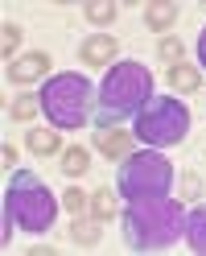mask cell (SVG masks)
Segmentation results:
<instances>
[{
  "instance_id": "obj_13",
  "label": "cell",
  "mask_w": 206,
  "mask_h": 256,
  "mask_svg": "<svg viewBox=\"0 0 206 256\" xmlns=\"http://www.w3.org/2000/svg\"><path fill=\"white\" fill-rule=\"evenodd\" d=\"M25 145H29V153H37V157H54L58 153V128H29Z\"/></svg>"
},
{
  "instance_id": "obj_19",
  "label": "cell",
  "mask_w": 206,
  "mask_h": 256,
  "mask_svg": "<svg viewBox=\"0 0 206 256\" xmlns=\"http://www.w3.org/2000/svg\"><path fill=\"white\" fill-rule=\"evenodd\" d=\"M62 206H66L70 215H83L87 206H91V194H87V190H78V186L70 182L66 190H62Z\"/></svg>"
},
{
  "instance_id": "obj_6",
  "label": "cell",
  "mask_w": 206,
  "mask_h": 256,
  "mask_svg": "<svg viewBox=\"0 0 206 256\" xmlns=\"http://www.w3.org/2000/svg\"><path fill=\"white\" fill-rule=\"evenodd\" d=\"M132 132L145 140L149 149H169V145H182L190 136V108L173 95H153V100L136 112V124Z\"/></svg>"
},
{
  "instance_id": "obj_3",
  "label": "cell",
  "mask_w": 206,
  "mask_h": 256,
  "mask_svg": "<svg viewBox=\"0 0 206 256\" xmlns=\"http://www.w3.org/2000/svg\"><path fill=\"white\" fill-rule=\"evenodd\" d=\"M54 215H58V198L50 194L33 170H17L4 186V219L21 232H33V236H45L54 228Z\"/></svg>"
},
{
  "instance_id": "obj_2",
  "label": "cell",
  "mask_w": 206,
  "mask_h": 256,
  "mask_svg": "<svg viewBox=\"0 0 206 256\" xmlns=\"http://www.w3.org/2000/svg\"><path fill=\"white\" fill-rule=\"evenodd\" d=\"M153 100V70L145 62H116L107 66L99 91H95V128H120L136 120V112Z\"/></svg>"
},
{
  "instance_id": "obj_18",
  "label": "cell",
  "mask_w": 206,
  "mask_h": 256,
  "mask_svg": "<svg viewBox=\"0 0 206 256\" xmlns=\"http://www.w3.org/2000/svg\"><path fill=\"white\" fill-rule=\"evenodd\" d=\"M37 108H41L37 95H17V100H12V108H8V116L17 120V124H29V120L37 116Z\"/></svg>"
},
{
  "instance_id": "obj_5",
  "label": "cell",
  "mask_w": 206,
  "mask_h": 256,
  "mask_svg": "<svg viewBox=\"0 0 206 256\" xmlns=\"http://www.w3.org/2000/svg\"><path fill=\"white\" fill-rule=\"evenodd\" d=\"M173 190V166L165 162L161 149H140L128 153L120 162L116 174V194L124 202H140V198H161Z\"/></svg>"
},
{
  "instance_id": "obj_15",
  "label": "cell",
  "mask_w": 206,
  "mask_h": 256,
  "mask_svg": "<svg viewBox=\"0 0 206 256\" xmlns=\"http://www.w3.org/2000/svg\"><path fill=\"white\" fill-rule=\"evenodd\" d=\"M70 240L78 248H95L99 244V219H83V215H74V223H70Z\"/></svg>"
},
{
  "instance_id": "obj_7",
  "label": "cell",
  "mask_w": 206,
  "mask_h": 256,
  "mask_svg": "<svg viewBox=\"0 0 206 256\" xmlns=\"http://www.w3.org/2000/svg\"><path fill=\"white\" fill-rule=\"evenodd\" d=\"M132 128H95V149H99L107 162H124L132 153Z\"/></svg>"
},
{
  "instance_id": "obj_23",
  "label": "cell",
  "mask_w": 206,
  "mask_h": 256,
  "mask_svg": "<svg viewBox=\"0 0 206 256\" xmlns=\"http://www.w3.org/2000/svg\"><path fill=\"white\" fill-rule=\"evenodd\" d=\"M0 162H4V170H8L12 162H17V149H12V145H4V149H0Z\"/></svg>"
},
{
  "instance_id": "obj_10",
  "label": "cell",
  "mask_w": 206,
  "mask_h": 256,
  "mask_svg": "<svg viewBox=\"0 0 206 256\" xmlns=\"http://www.w3.org/2000/svg\"><path fill=\"white\" fill-rule=\"evenodd\" d=\"M186 244H190V252L206 256V202L186 211Z\"/></svg>"
},
{
  "instance_id": "obj_16",
  "label": "cell",
  "mask_w": 206,
  "mask_h": 256,
  "mask_svg": "<svg viewBox=\"0 0 206 256\" xmlns=\"http://www.w3.org/2000/svg\"><path fill=\"white\" fill-rule=\"evenodd\" d=\"M116 12H120V4H112V0H91V4L83 8V17H87L91 25H99V29H103V25H112V21H116Z\"/></svg>"
},
{
  "instance_id": "obj_17",
  "label": "cell",
  "mask_w": 206,
  "mask_h": 256,
  "mask_svg": "<svg viewBox=\"0 0 206 256\" xmlns=\"http://www.w3.org/2000/svg\"><path fill=\"white\" fill-rule=\"evenodd\" d=\"M91 215L95 219H99V223H107V219H112L116 215V194H112V190H91Z\"/></svg>"
},
{
  "instance_id": "obj_12",
  "label": "cell",
  "mask_w": 206,
  "mask_h": 256,
  "mask_svg": "<svg viewBox=\"0 0 206 256\" xmlns=\"http://www.w3.org/2000/svg\"><path fill=\"white\" fill-rule=\"evenodd\" d=\"M169 87L194 95V91H202V70L190 66V62H178V66H169Z\"/></svg>"
},
{
  "instance_id": "obj_21",
  "label": "cell",
  "mask_w": 206,
  "mask_h": 256,
  "mask_svg": "<svg viewBox=\"0 0 206 256\" xmlns=\"http://www.w3.org/2000/svg\"><path fill=\"white\" fill-rule=\"evenodd\" d=\"M17 46H21V25H8V21H4V62H12Z\"/></svg>"
},
{
  "instance_id": "obj_8",
  "label": "cell",
  "mask_w": 206,
  "mask_h": 256,
  "mask_svg": "<svg viewBox=\"0 0 206 256\" xmlns=\"http://www.w3.org/2000/svg\"><path fill=\"white\" fill-rule=\"evenodd\" d=\"M45 70H50V54L45 50H29V54L8 62V83H37Z\"/></svg>"
},
{
  "instance_id": "obj_22",
  "label": "cell",
  "mask_w": 206,
  "mask_h": 256,
  "mask_svg": "<svg viewBox=\"0 0 206 256\" xmlns=\"http://www.w3.org/2000/svg\"><path fill=\"white\" fill-rule=\"evenodd\" d=\"M182 194H186V198H194V194H202V182L194 178V174H186V178H182Z\"/></svg>"
},
{
  "instance_id": "obj_1",
  "label": "cell",
  "mask_w": 206,
  "mask_h": 256,
  "mask_svg": "<svg viewBox=\"0 0 206 256\" xmlns=\"http://www.w3.org/2000/svg\"><path fill=\"white\" fill-rule=\"evenodd\" d=\"M120 219H124V244L132 252H165L186 236V211L173 194L128 202Z\"/></svg>"
},
{
  "instance_id": "obj_24",
  "label": "cell",
  "mask_w": 206,
  "mask_h": 256,
  "mask_svg": "<svg viewBox=\"0 0 206 256\" xmlns=\"http://www.w3.org/2000/svg\"><path fill=\"white\" fill-rule=\"evenodd\" d=\"M198 62H202V70H206V29H202V38H198Z\"/></svg>"
},
{
  "instance_id": "obj_14",
  "label": "cell",
  "mask_w": 206,
  "mask_h": 256,
  "mask_svg": "<svg viewBox=\"0 0 206 256\" xmlns=\"http://www.w3.org/2000/svg\"><path fill=\"white\" fill-rule=\"evenodd\" d=\"M58 166H62V174H66L70 182H78V178L91 170V153H87L83 145H70L66 153H62V162H58Z\"/></svg>"
},
{
  "instance_id": "obj_9",
  "label": "cell",
  "mask_w": 206,
  "mask_h": 256,
  "mask_svg": "<svg viewBox=\"0 0 206 256\" xmlns=\"http://www.w3.org/2000/svg\"><path fill=\"white\" fill-rule=\"evenodd\" d=\"M116 54H120V46L107 34H91L83 46H78V62H87V66H107Z\"/></svg>"
},
{
  "instance_id": "obj_20",
  "label": "cell",
  "mask_w": 206,
  "mask_h": 256,
  "mask_svg": "<svg viewBox=\"0 0 206 256\" xmlns=\"http://www.w3.org/2000/svg\"><path fill=\"white\" fill-rule=\"evenodd\" d=\"M157 54H161L169 66H178V62H182V42L178 38H161V42H157Z\"/></svg>"
},
{
  "instance_id": "obj_11",
  "label": "cell",
  "mask_w": 206,
  "mask_h": 256,
  "mask_svg": "<svg viewBox=\"0 0 206 256\" xmlns=\"http://www.w3.org/2000/svg\"><path fill=\"white\" fill-rule=\"evenodd\" d=\"M173 21H178V4H165V0H153L145 4V25L157 29V34H169Z\"/></svg>"
},
{
  "instance_id": "obj_4",
  "label": "cell",
  "mask_w": 206,
  "mask_h": 256,
  "mask_svg": "<svg viewBox=\"0 0 206 256\" xmlns=\"http://www.w3.org/2000/svg\"><path fill=\"white\" fill-rule=\"evenodd\" d=\"M41 112L50 128H83L91 120V100H95V87L87 74H50L37 91Z\"/></svg>"
}]
</instances>
